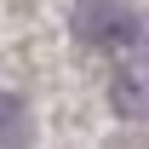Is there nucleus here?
Masks as SVG:
<instances>
[{
  "label": "nucleus",
  "instance_id": "obj_1",
  "mask_svg": "<svg viewBox=\"0 0 149 149\" xmlns=\"http://www.w3.org/2000/svg\"><path fill=\"white\" fill-rule=\"evenodd\" d=\"M143 12H132L126 0H86L74 6V35L86 46H115V52H138L143 46Z\"/></svg>",
  "mask_w": 149,
  "mask_h": 149
},
{
  "label": "nucleus",
  "instance_id": "obj_2",
  "mask_svg": "<svg viewBox=\"0 0 149 149\" xmlns=\"http://www.w3.org/2000/svg\"><path fill=\"white\" fill-rule=\"evenodd\" d=\"M115 109H120V115L149 109V63H143V57H132L126 69H120V80H115Z\"/></svg>",
  "mask_w": 149,
  "mask_h": 149
}]
</instances>
